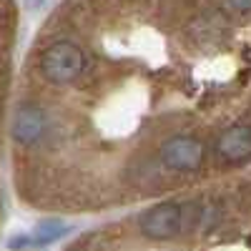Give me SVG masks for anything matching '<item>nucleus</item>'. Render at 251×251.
I'll return each mask as SVG.
<instances>
[{
  "label": "nucleus",
  "mask_w": 251,
  "mask_h": 251,
  "mask_svg": "<svg viewBox=\"0 0 251 251\" xmlns=\"http://www.w3.org/2000/svg\"><path fill=\"white\" fill-rule=\"evenodd\" d=\"M228 8H234L239 13H251V0H226Z\"/></svg>",
  "instance_id": "0eeeda50"
},
{
  "label": "nucleus",
  "mask_w": 251,
  "mask_h": 251,
  "mask_svg": "<svg viewBox=\"0 0 251 251\" xmlns=\"http://www.w3.org/2000/svg\"><path fill=\"white\" fill-rule=\"evenodd\" d=\"M194 226V216L191 208L183 203H158L153 208H149L141 219H138V228L146 239L153 241H169L176 239L178 234H183L186 228Z\"/></svg>",
  "instance_id": "f257e3e1"
},
{
  "label": "nucleus",
  "mask_w": 251,
  "mask_h": 251,
  "mask_svg": "<svg viewBox=\"0 0 251 251\" xmlns=\"http://www.w3.org/2000/svg\"><path fill=\"white\" fill-rule=\"evenodd\" d=\"M216 156L226 163H241L251 158V128L249 126H228L216 138Z\"/></svg>",
  "instance_id": "39448f33"
},
{
  "label": "nucleus",
  "mask_w": 251,
  "mask_h": 251,
  "mask_svg": "<svg viewBox=\"0 0 251 251\" xmlns=\"http://www.w3.org/2000/svg\"><path fill=\"white\" fill-rule=\"evenodd\" d=\"M83 50L71 40H58L40 55V75L53 86H68L83 73Z\"/></svg>",
  "instance_id": "f03ea898"
},
{
  "label": "nucleus",
  "mask_w": 251,
  "mask_h": 251,
  "mask_svg": "<svg viewBox=\"0 0 251 251\" xmlns=\"http://www.w3.org/2000/svg\"><path fill=\"white\" fill-rule=\"evenodd\" d=\"M48 128V121H46V113L40 106H33V103H23L15 116H13V126H10V133L18 143L23 146H33L43 138Z\"/></svg>",
  "instance_id": "20e7f679"
},
{
  "label": "nucleus",
  "mask_w": 251,
  "mask_h": 251,
  "mask_svg": "<svg viewBox=\"0 0 251 251\" xmlns=\"http://www.w3.org/2000/svg\"><path fill=\"white\" fill-rule=\"evenodd\" d=\"M66 231H68V228H66V224H63V221H58V219H46V221H40V224L33 228L30 236L20 239V241H13V246H25V244H30V246H48V244L58 241Z\"/></svg>",
  "instance_id": "423d86ee"
},
{
  "label": "nucleus",
  "mask_w": 251,
  "mask_h": 251,
  "mask_svg": "<svg viewBox=\"0 0 251 251\" xmlns=\"http://www.w3.org/2000/svg\"><path fill=\"white\" fill-rule=\"evenodd\" d=\"M158 161L169 171H196L203 161V143L194 136H171L161 143Z\"/></svg>",
  "instance_id": "7ed1b4c3"
}]
</instances>
